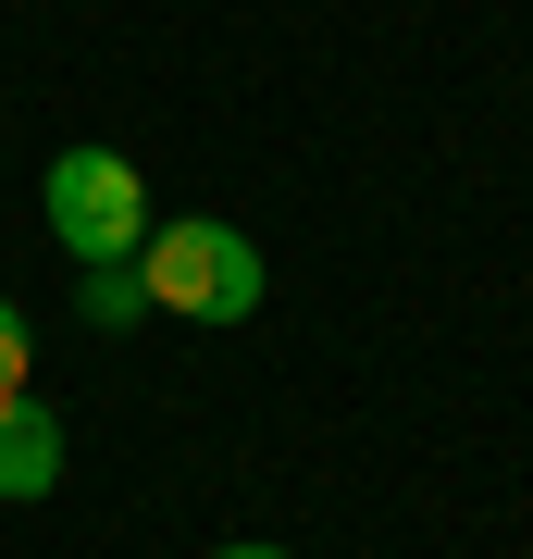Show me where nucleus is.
<instances>
[{"mask_svg":"<svg viewBox=\"0 0 533 559\" xmlns=\"http://www.w3.org/2000/svg\"><path fill=\"white\" fill-rule=\"evenodd\" d=\"M137 299L174 311V323H249L261 311V249L237 224H211V212H174L137 249Z\"/></svg>","mask_w":533,"mask_h":559,"instance_id":"f257e3e1","label":"nucleus"},{"mask_svg":"<svg viewBox=\"0 0 533 559\" xmlns=\"http://www.w3.org/2000/svg\"><path fill=\"white\" fill-rule=\"evenodd\" d=\"M38 200H50V237L75 249L87 274H112V261L149 249V187H137L124 150H62L50 175H38Z\"/></svg>","mask_w":533,"mask_h":559,"instance_id":"f03ea898","label":"nucleus"},{"mask_svg":"<svg viewBox=\"0 0 533 559\" xmlns=\"http://www.w3.org/2000/svg\"><path fill=\"white\" fill-rule=\"evenodd\" d=\"M50 485H62V423L38 399H13L0 411V498H50Z\"/></svg>","mask_w":533,"mask_h":559,"instance_id":"7ed1b4c3","label":"nucleus"},{"mask_svg":"<svg viewBox=\"0 0 533 559\" xmlns=\"http://www.w3.org/2000/svg\"><path fill=\"white\" fill-rule=\"evenodd\" d=\"M25 373H38V348H25V311H13V299H0V411H13V399H25Z\"/></svg>","mask_w":533,"mask_h":559,"instance_id":"20e7f679","label":"nucleus"},{"mask_svg":"<svg viewBox=\"0 0 533 559\" xmlns=\"http://www.w3.org/2000/svg\"><path fill=\"white\" fill-rule=\"evenodd\" d=\"M137 311V261H112V274H87V323H124Z\"/></svg>","mask_w":533,"mask_h":559,"instance_id":"39448f33","label":"nucleus"},{"mask_svg":"<svg viewBox=\"0 0 533 559\" xmlns=\"http://www.w3.org/2000/svg\"><path fill=\"white\" fill-rule=\"evenodd\" d=\"M211 559H286V547H211Z\"/></svg>","mask_w":533,"mask_h":559,"instance_id":"423d86ee","label":"nucleus"}]
</instances>
